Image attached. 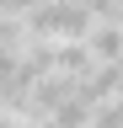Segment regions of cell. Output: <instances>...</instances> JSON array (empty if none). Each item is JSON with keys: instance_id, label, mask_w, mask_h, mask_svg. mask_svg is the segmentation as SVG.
<instances>
[{"instance_id": "4", "label": "cell", "mask_w": 123, "mask_h": 128, "mask_svg": "<svg viewBox=\"0 0 123 128\" xmlns=\"http://www.w3.org/2000/svg\"><path fill=\"white\" fill-rule=\"evenodd\" d=\"M38 0H0V16H32Z\"/></svg>"}, {"instance_id": "3", "label": "cell", "mask_w": 123, "mask_h": 128, "mask_svg": "<svg viewBox=\"0 0 123 128\" xmlns=\"http://www.w3.org/2000/svg\"><path fill=\"white\" fill-rule=\"evenodd\" d=\"M96 70V59H91L86 43H54V75H70V80H86Z\"/></svg>"}, {"instance_id": "5", "label": "cell", "mask_w": 123, "mask_h": 128, "mask_svg": "<svg viewBox=\"0 0 123 128\" xmlns=\"http://www.w3.org/2000/svg\"><path fill=\"white\" fill-rule=\"evenodd\" d=\"M118 96H123V59H118Z\"/></svg>"}, {"instance_id": "6", "label": "cell", "mask_w": 123, "mask_h": 128, "mask_svg": "<svg viewBox=\"0 0 123 128\" xmlns=\"http://www.w3.org/2000/svg\"><path fill=\"white\" fill-rule=\"evenodd\" d=\"M38 6H43V0H38Z\"/></svg>"}, {"instance_id": "1", "label": "cell", "mask_w": 123, "mask_h": 128, "mask_svg": "<svg viewBox=\"0 0 123 128\" xmlns=\"http://www.w3.org/2000/svg\"><path fill=\"white\" fill-rule=\"evenodd\" d=\"M91 16L80 0H43V6H32V16H27V38H43V43H86L91 32Z\"/></svg>"}, {"instance_id": "2", "label": "cell", "mask_w": 123, "mask_h": 128, "mask_svg": "<svg viewBox=\"0 0 123 128\" xmlns=\"http://www.w3.org/2000/svg\"><path fill=\"white\" fill-rule=\"evenodd\" d=\"M86 48H91L96 64H118V59H123V22H91Z\"/></svg>"}]
</instances>
